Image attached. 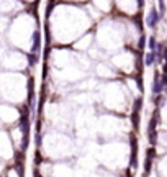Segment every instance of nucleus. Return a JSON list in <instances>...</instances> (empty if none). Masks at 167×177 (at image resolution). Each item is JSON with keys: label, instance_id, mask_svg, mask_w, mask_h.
I'll use <instances>...</instances> for the list:
<instances>
[{"label": "nucleus", "instance_id": "obj_5", "mask_svg": "<svg viewBox=\"0 0 167 177\" xmlns=\"http://www.w3.org/2000/svg\"><path fill=\"white\" fill-rule=\"evenodd\" d=\"M92 39H94V38H92L90 35H87V38H84V39H80V41L76 44V51H89V49H92L90 48V44H92Z\"/></svg>", "mask_w": 167, "mask_h": 177}, {"label": "nucleus", "instance_id": "obj_6", "mask_svg": "<svg viewBox=\"0 0 167 177\" xmlns=\"http://www.w3.org/2000/svg\"><path fill=\"white\" fill-rule=\"evenodd\" d=\"M7 177H23L21 167L20 166H11V167L7 169Z\"/></svg>", "mask_w": 167, "mask_h": 177}, {"label": "nucleus", "instance_id": "obj_7", "mask_svg": "<svg viewBox=\"0 0 167 177\" xmlns=\"http://www.w3.org/2000/svg\"><path fill=\"white\" fill-rule=\"evenodd\" d=\"M157 2H159V15L162 16L165 13V2L164 0H157Z\"/></svg>", "mask_w": 167, "mask_h": 177}, {"label": "nucleus", "instance_id": "obj_1", "mask_svg": "<svg viewBox=\"0 0 167 177\" xmlns=\"http://www.w3.org/2000/svg\"><path fill=\"white\" fill-rule=\"evenodd\" d=\"M134 53L131 51H120L118 54H115L112 58V66L115 67L116 71H123V72H131L134 67Z\"/></svg>", "mask_w": 167, "mask_h": 177}, {"label": "nucleus", "instance_id": "obj_2", "mask_svg": "<svg viewBox=\"0 0 167 177\" xmlns=\"http://www.w3.org/2000/svg\"><path fill=\"white\" fill-rule=\"evenodd\" d=\"M18 120H20V112L13 105H8V104L0 105V122L11 125V123H16Z\"/></svg>", "mask_w": 167, "mask_h": 177}, {"label": "nucleus", "instance_id": "obj_8", "mask_svg": "<svg viewBox=\"0 0 167 177\" xmlns=\"http://www.w3.org/2000/svg\"><path fill=\"white\" fill-rule=\"evenodd\" d=\"M0 172H2V162H0Z\"/></svg>", "mask_w": 167, "mask_h": 177}, {"label": "nucleus", "instance_id": "obj_4", "mask_svg": "<svg viewBox=\"0 0 167 177\" xmlns=\"http://www.w3.org/2000/svg\"><path fill=\"white\" fill-rule=\"evenodd\" d=\"M159 20H160V15H159V12L156 8H151L149 10V13H147V16H146V25L149 26V28H156V25L159 23Z\"/></svg>", "mask_w": 167, "mask_h": 177}, {"label": "nucleus", "instance_id": "obj_3", "mask_svg": "<svg viewBox=\"0 0 167 177\" xmlns=\"http://www.w3.org/2000/svg\"><path fill=\"white\" fill-rule=\"evenodd\" d=\"M94 72H95V76L100 77V79H115L116 77V69H115L112 64L105 62V61L97 62V64L94 66Z\"/></svg>", "mask_w": 167, "mask_h": 177}]
</instances>
